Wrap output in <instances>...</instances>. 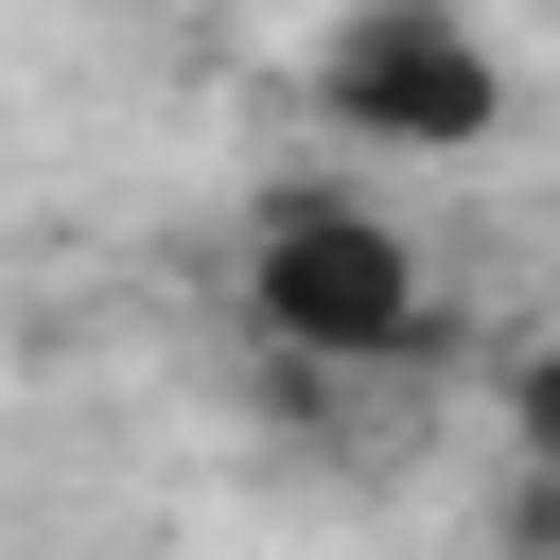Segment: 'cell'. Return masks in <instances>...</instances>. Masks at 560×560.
I'll return each mask as SVG.
<instances>
[{
  "label": "cell",
  "instance_id": "obj_1",
  "mask_svg": "<svg viewBox=\"0 0 560 560\" xmlns=\"http://www.w3.org/2000/svg\"><path fill=\"white\" fill-rule=\"evenodd\" d=\"M245 315L298 368H420L438 350V262H420L402 210H368V192L315 175V192L245 210Z\"/></svg>",
  "mask_w": 560,
  "mask_h": 560
},
{
  "label": "cell",
  "instance_id": "obj_2",
  "mask_svg": "<svg viewBox=\"0 0 560 560\" xmlns=\"http://www.w3.org/2000/svg\"><path fill=\"white\" fill-rule=\"evenodd\" d=\"M298 88H315L332 140H420V158H455V140L508 122V52H490L455 0H350V18L298 52Z\"/></svg>",
  "mask_w": 560,
  "mask_h": 560
},
{
  "label": "cell",
  "instance_id": "obj_3",
  "mask_svg": "<svg viewBox=\"0 0 560 560\" xmlns=\"http://www.w3.org/2000/svg\"><path fill=\"white\" fill-rule=\"evenodd\" d=\"M508 438H525V472H560V350L508 368Z\"/></svg>",
  "mask_w": 560,
  "mask_h": 560
}]
</instances>
